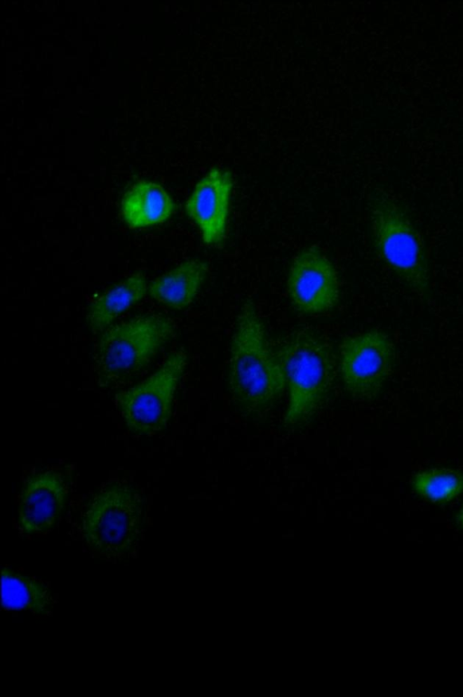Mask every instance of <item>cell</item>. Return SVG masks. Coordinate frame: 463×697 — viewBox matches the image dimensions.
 I'll use <instances>...</instances> for the list:
<instances>
[{
  "label": "cell",
  "mask_w": 463,
  "mask_h": 697,
  "mask_svg": "<svg viewBox=\"0 0 463 697\" xmlns=\"http://www.w3.org/2000/svg\"><path fill=\"white\" fill-rule=\"evenodd\" d=\"M228 389L240 411L261 416L273 410L287 390L286 378L264 325L251 303L237 317L230 344Z\"/></svg>",
  "instance_id": "obj_1"
},
{
  "label": "cell",
  "mask_w": 463,
  "mask_h": 697,
  "mask_svg": "<svg viewBox=\"0 0 463 697\" xmlns=\"http://www.w3.org/2000/svg\"><path fill=\"white\" fill-rule=\"evenodd\" d=\"M275 348L288 396L283 426L300 429L330 400L338 372L336 356L328 339L309 328L295 330Z\"/></svg>",
  "instance_id": "obj_2"
},
{
  "label": "cell",
  "mask_w": 463,
  "mask_h": 697,
  "mask_svg": "<svg viewBox=\"0 0 463 697\" xmlns=\"http://www.w3.org/2000/svg\"><path fill=\"white\" fill-rule=\"evenodd\" d=\"M166 317L142 315L109 326L95 350V373L102 387L121 383L146 367L174 336Z\"/></svg>",
  "instance_id": "obj_3"
},
{
  "label": "cell",
  "mask_w": 463,
  "mask_h": 697,
  "mask_svg": "<svg viewBox=\"0 0 463 697\" xmlns=\"http://www.w3.org/2000/svg\"><path fill=\"white\" fill-rule=\"evenodd\" d=\"M374 245L383 260L423 301L430 298V270L421 238L405 211L381 198L371 209Z\"/></svg>",
  "instance_id": "obj_4"
},
{
  "label": "cell",
  "mask_w": 463,
  "mask_h": 697,
  "mask_svg": "<svg viewBox=\"0 0 463 697\" xmlns=\"http://www.w3.org/2000/svg\"><path fill=\"white\" fill-rule=\"evenodd\" d=\"M141 498L131 485L112 482L89 500L81 522L87 545L104 556H119L135 545L140 531Z\"/></svg>",
  "instance_id": "obj_5"
},
{
  "label": "cell",
  "mask_w": 463,
  "mask_h": 697,
  "mask_svg": "<svg viewBox=\"0 0 463 697\" xmlns=\"http://www.w3.org/2000/svg\"><path fill=\"white\" fill-rule=\"evenodd\" d=\"M186 363L184 351L174 352L146 380L116 394L117 408L129 432L150 436L166 427Z\"/></svg>",
  "instance_id": "obj_6"
},
{
  "label": "cell",
  "mask_w": 463,
  "mask_h": 697,
  "mask_svg": "<svg viewBox=\"0 0 463 697\" xmlns=\"http://www.w3.org/2000/svg\"><path fill=\"white\" fill-rule=\"evenodd\" d=\"M393 361V344L383 331L372 329L345 337L338 347L337 363L344 391L354 399L376 398Z\"/></svg>",
  "instance_id": "obj_7"
},
{
  "label": "cell",
  "mask_w": 463,
  "mask_h": 697,
  "mask_svg": "<svg viewBox=\"0 0 463 697\" xmlns=\"http://www.w3.org/2000/svg\"><path fill=\"white\" fill-rule=\"evenodd\" d=\"M287 288L293 306L305 314L332 309L339 297V279L332 262L316 249L300 251L292 260Z\"/></svg>",
  "instance_id": "obj_8"
},
{
  "label": "cell",
  "mask_w": 463,
  "mask_h": 697,
  "mask_svg": "<svg viewBox=\"0 0 463 697\" xmlns=\"http://www.w3.org/2000/svg\"><path fill=\"white\" fill-rule=\"evenodd\" d=\"M232 185L230 170L213 166L185 202L187 215L208 245L221 243L225 236Z\"/></svg>",
  "instance_id": "obj_9"
},
{
  "label": "cell",
  "mask_w": 463,
  "mask_h": 697,
  "mask_svg": "<svg viewBox=\"0 0 463 697\" xmlns=\"http://www.w3.org/2000/svg\"><path fill=\"white\" fill-rule=\"evenodd\" d=\"M68 493L61 473L37 472L25 480L18 502V523L26 533L51 529L62 513Z\"/></svg>",
  "instance_id": "obj_10"
},
{
  "label": "cell",
  "mask_w": 463,
  "mask_h": 697,
  "mask_svg": "<svg viewBox=\"0 0 463 697\" xmlns=\"http://www.w3.org/2000/svg\"><path fill=\"white\" fill-rule=\"evenodd\" d=\"M175 211V203L163 186L146 180L133 184L120 203L121 216L130 229L163 223Z\"/></svg>",
  "instance_id": "obj_11"
},
{
  "label": "cell",
  "mask_w": 463,
  "mask_h": 697,
  "mask_svg": "<svg viewBox=\"0 0 463 697\" xmlns=\"http://www.w3.org/2000/svg\"><path fill=\"white\" fill-rule=\"evenodd\" d=\"M207 272L206 262L188 259L155 278L148 285L147 293L170 308H184L194 301Z\"/></svg>",
  "instance_id": "obj_12"
},
{
  "label": "cell",
  "mask_w": 463,
  "mask_h": 697,
  "mask_svg": "<svg viewBox=\"0 0 463 697\" xmlns=\"http://www.w3.org/2000/svg\"><path fill=\"white\" fill-rule=\"evenodd\" d=\"M147 288L146 277L134 273L93 300L86 316L92 333L108 329L118 316L145 297Z\"/></svg>",
  "instance_id": "obj_13"
},
{
  "label": "cell",
  "mask_w": 463,
  "mask_h": 697,
  "mask_svg": "<svg viewBox=\"0 0 463 697\" xmlns=\"http://www.w3.org/2000/svg\"><path fill=\"white\" fill-rule=\"evenodd\" d=\"M49 589L36 579L9 568L2 570V605L5 609L43 615L52 608Z\"/></svg>",
  "instance_id": "obj_14"
},
{
  "label": "cell",
  "mask_w": 463,
  "mask_h": 697,
  "mask_svg": "<svg viewBox=\"0 0 463 697\" xmlns=\"http://www.w3.org/2000/svg\"><path fill=\"white\" fill-rule=\"evenodd\" d=\"M413 490L433 503H447L463 493V472L451 468H430L415 474Z\"/></svg>",
  "instance_id": "obj_15"
},
{
  "label": "cell",
  "mask_w": 463,
  "mask_h": 697,
  "mask_svg": "<svg viewBox=\"0 0 463 697\" xmlns=\"http://www.w3.org/2000/svg\"><path fill=\"white\" fill-rule=\"evenodd\" d=\"M456 519L458 525L463 529V505L457 513Z\"/></svg>",
  "instance_id": "obj_16"
}]
</instances>
